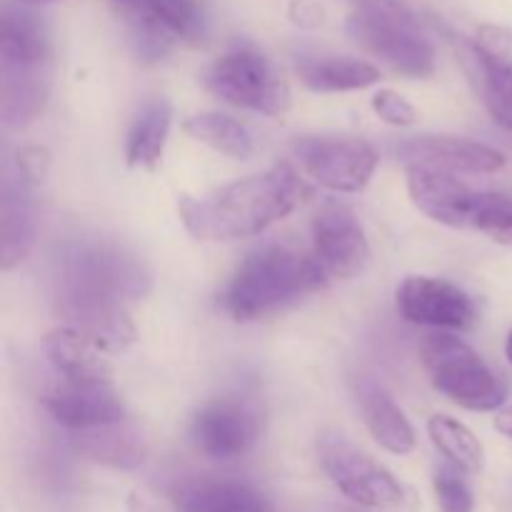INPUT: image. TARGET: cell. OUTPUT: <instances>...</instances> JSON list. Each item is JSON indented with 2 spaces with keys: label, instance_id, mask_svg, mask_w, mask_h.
<instances>
[{
  "label": "cell",
  "instance_id": "cell-16",
  "mask_svg": "<svg viewBox=\"0 0 512 512\" xmlns=\"http://www.w3.org/2000/svg\"><path fill=\"white\" fill-rule=\"evenodd\" d=\"M50 418L68 430H95L125 423L128 410L110 383H60L43 395Z\"/></svg>",
  "mask_w": 512,
  "mask_h": 512
},
{
  "label": "cell",
  "instance_id": "cell-18",
  "mask_svg": "<svg viewBox=\"0 0 512 512\" xmlns=\"http://www.w3.org/2000/svg\"><path fill=\"white\" fill-rule=\"evenodd\" d=\"M480 93L493 120L512 130V28L485 23L473 40Z\"/></svg>",
  "mask_w": 512,
  "mask_h": 512
},
{
  "label": "cell",
  "instance_id": "cell-8",
  "mask_svg": "<svg viewBox=\"0 0 512 512\" xmlns=\"http://www.w3.org/2000/svg\"><path fill=\"white\" fill-rule=\"evenodd\" d=\"M58 280L98 290L118 300H138L150 290V273L135 255L110 243H73L60 258Z\"/></svg>",
  "mask_w": 512,
  "mask_h": 512
},
{
  "label": "cell",
  "instance_id": "cell-11",
  "mask_svg": "<svg viewBox=\"0 0 512 512\" xmlns=\"http://www.w3.org/2000/svg\"><path fill=\"white\" fill-rule=\"evenodd\" d=\"M260 435V413L245 398H218L203 405L190 425L195 448L213 460H235Z\"/></svg>",
  "mask_w": 512,
  "mask_h": 512
},
{
  "label": "cell",
  "instance_id": "cell-2",
  "mask_svg": "<svg viewBox=\"0 0 512 512\" xmlns=\"http://www.w3.org/2000/svg\"><path fill=\"white\" fill-rule=\"evenodd\" d=\"M328 283L313 253L288 245H265L253 250L235 270L223 293V308L233 320L250 323L273 315Z\"/></svg>",
  "mask_w": 512,
  "mask_h": 512
},
{
  "label": "cell",
  "instance_id": "cell-32",
  "mask_svg": "<svg viewBox=\"0 0 512 512\" xmlns=\"http://www.w3.org/2000/svg\"><path fill=\"white\" fill-rule=\"evenodd\" d=\"M495 430H498V433H503L505 438L512 440V405L510 408L500 410L498 418H495Z\"/></svg>",
  "mask_w": 512,
  "mask_h": 512
},
{
  "label": "cell",
  "instance_id": "cell-25",
  "mask_svg": "<svg viewBox=\"0 0 512 512\" xmlns=\"http://www.w3.org/2000/svg\"><path fill=\"white\" fill-rule=\"evenodd\" d=\"M170 120H173V108L163 98L153 100L140 110L125 140V163L130 168L150 170L160 163L165 143H168Z\"/></svg>",
  "mask_w": 512,
  "mask_h": 512
},
{
  "label": "cell",
  "instance_id": "cell-4",
  "mask_svg": "<svg viewBox=\"0 0 512 512\" xmlns=\"http://www.w3.org/2000/svg\"><path fill=\"white\" fill-rule=\"evenodd\" d=\"M130 50L143 63H158L175 43L200 45L208 15L200 0H113Z\"/></svg>",
  "mask_w": 512,
  "mask_h": 512
},
{
  "label": "cell",
  "instance_id": "cell-28",
  "mask_svg": "<svg viewBox=\"0 0 512 512\" xmlns=\"http://www.w3.org/2000/svg\"><path fill=\"white\" fill-rule=\"evenodd\" d=\"M463 470L445 465L435 470V495L440 512H473V493L463 480Z\"/></svg>",
  "mask_w": 512,
  "mask_h": 512
},
{
  "label": "cell",
  "instance_id": "cell-22",
  "mask_svg": "<svg viewBox=\"0 0 512 512\" xmlns=\"http://www.w3.org/2000/svg\"><path fill=\"white\" fill-rule=\"evenodd\" d=\"M360 410L370 435L393 455H408L415 450V430L403 410L398 408L388 390L375 380H360L358 385Z\"/></svg>",
  "mask_w": 512,
  "mask_h": 512
},
{
  "label": "cell",
  "instance_id": "cell-1",
  "mask_svg": "<svg viewBox=\"0 0 512 512\" xmlns=\"http://www.w3.org/2000/svg\"><path fill=\"white\" fill-rule=\"evenodd\" d=\"M305 185L288 163L235 180L208 198H180L185 230L198 240H240L265 233L300 205Z\"/></svg>",
  "mask_w": 512,
  "mask_h": 512
},
{
  "label": "cell",
  "instance_id": "cell-34",
  "mask_svg": "<svg viewBox=\"0 0 512 512\" xmlns=\"http://www.w3.org/2000/svg\"><path fill=\"white\" fill-rule=\"evenodd\" d=\"M505 355H508V360H510V365H512V330H510V335H508V343H505Z\"/></svg>",
  "mask_w": 512,
  "mask_h": 512
},
{
  "label": "cell",
  "instance_id": "cell-26",
  "mask_svg": "<svg viewBox=\"0 0 512 512\" xmlns=\"http://www.w3.org/2000/svg\"><path fill=\"white\" fill-rule=\"evenodd\" d=\"M183 130L190 138L200 140L208 148L228 155L235 160H248L255 153L253 135L240 120L225 113H200L183 123Z\"/></svg>",
  "mask_w": 512,
  "mask_h": 512
},
{
  "label": "cell",
  "instance_id": "cell-17",
  "mask_svg": "<svg viewBox=\"0 0 512 512\" xmlns=\"http://www.w3.org/2000/svg\"><path fill=\"white\" fill-rule=\"evenodd\" d=\"M395 155L410 165L445 170V173L485 175L498 173L505 165L503 153L475 140L453 135H418L395 145Z\"/></svg>",
  "mask_w": 512,
  "mask_h": 512
},
{
  "label": "cell",
  "instance_id": "cell-27",
  "mask_svg": "<svg viewBox=\"0 0 512 512\" xmlns=\"http://www.w3.org/2000/svg\"><path fill=\"white\" fill-rule=\"evenodd\" d=\"M430 440L463 473H480L485 468V450L473 430L450 415H433L428 423Z\"/></svg>",
  "mask_w": 512,
  "mask_h": 512
},
{
  "label": "cell",
  "instance_id": "cell-14",
  "mask_svg": "<svg viewBox=\"0 0 512 512\" xmlns=\"http://www.w3.org/2000/svg\"><path fill=\"white\" fill-rule=\"evenodd\" d=\"M398 310L408 323L468 330L478 320L473 298L448 280L413 275L398 288Z\"/></svg>",
  "mask_w": 512,
  "mask_h": 512
},
{
  "label": "cell",
  "instance_id": "cell-12",
  "mask_svg": "<svg viewBox=\"0 0 512 512\" xmlns=\"http://www.w3.org/2000/svg\"><path fill=\"white\" fill-rule=\"evenodd\" d=\"M313 255L328 280H350L370 263L363 225L345 205H325L313 220Z\"/></svg>",
  "mask_w": 512,
  "mask_h": 512
},
{
  "label": "cell",
  "instance_id": "cell-15",
  "mask_svg": "<svg viewBox=\"0 0 512 512\" xmlns=\"http://www.w3.org/2000/svg\"><path fill=\"white\" fill-rule=\"evenodd\" d=\"M48 28L33 5L8 0L0 18V78H45Z\"/></svg>",
  "mask_w": 512,
  "mask_h": 512
},
{
  "label": "cell",
  "instance_id": "cell-29",
  "mask_svg": "<svg viewBox=\"0 0 512 512\" xmlns=\"http://www.w3.org/2000/svg\"><path fill=\"white\" fill-rule=\"evenodd\" d=\"M475 230L490 235L495 243L512 248V200L503 198V195L488 193L485 198L483 210L478 215Z\"/></svg>",
  "mask_w": 512,
  "mask_h": 512
},
{
  "label": "cell",
  "instance_id": "cell-21",
  "mask_svg": "<svg viewBox=\"0 0 512 512\" xmlns=\"http://www.w3.org/2000/svg\"><path fill=\"white\" fill-rule=\"evenodd\" d=\"M300 83L313 93H348L365 90L380 80V70L348 55H300L295 60Z\"/></svg>",
  "mask_w": 512,
  "mask_h": 512
},
{
  "label": "cell",
  "instance_id": "cell-24",
  "mask_svg": "<svg viewBox=\"0 0 512 512\" xmlns=\"http://www.w3.org/2000/svg\"><path fill=\"white\" fill-rule=\"evenodd\" d=\"M78 450L95 463L110 465V468H138L148 455V440L135 425L118 423L83 430Z\"/></svg>",
  "mask_w": 512,
  "mask_h": 512
},
{
  "label": "cell",
  "instance_id": "cell-10",
  "mask_svg": "<svg viewBox=\"0 0 512 512\" xmlns=\"http://www.w3.org/2000/svg\"><path fill=\"white\" fill-rule=\"evenodd\" d=\"M55 300L65 325L93 340L100 350H125L135 340V325L123 300L63 280H58Z\"/></svg>",
  "mask_w": 512,
  "mask_h": 512
},
{
  "label": "cell",
  "instance_id": "cell-33",
  "mask_svg": "<svg viewBox=\"0 0 512 512\" xmlns=\"http://www.w3.org/2000/svg\"><path fill=\"white\" fill-rule=\"evenodd\" d=\"M15 3H23V5H45V3H58V0H15Z\"/></svg>",
  "mask_w": 512,
  "mask_h": 512
},
{
  "label": "cell",
  "instance_id": "cell-7",
  "mask_svg": "<svg viewBox=\"0 0 512 512\" xmlns=\"http://www.w3.org/2000/svg\"><path fill=\"white\" fill-rule=\"evenodd\" d=\"M203 83L215 98L278 118L290 108V90L273 60L253 45H235L208 65Z\"/></svg>",
  "mask_w": 512,
  "mask_h": 512
},
{
  "label": "cell",
  "instance_id": "cell-23",
  "mask_svg": "<svg viewBox=\"0 0 512 512\" xmlns=\"http://www.w3.org/2000/svg\"><path fill=\"white\" fill-rule=\"evenodd\" d=\"M180 512H275L260 490L233 480H198L175 493Z\"/></svg>",
  "mask_w": 512,
  "mask_h": 512
},
{
  "label": "cell",
  "instance_id": "cell-3",
  "mask_svg": "<svg viewBox=\"0 0 512 512\" xmlns=\"http://www.w3.org/2000/svg\"><path fill=\"white\" fill-rule=\"evenodd\" d=\"M348 33L405 78L435 73V45L403 0H353Z\"/></svg>",
  "mask_w": 512,
  "mask_h": 512
},
{
  "label": "cell",
  "instance_id": "cell-5",
  "mask_svg": "<svg viewBox=\"0 0 512 512\" xmlns=\"http://www.w3.org/2000/svg\"><path fill=\"white\" fill-rule=\"evenodd\" d=\"M320 465L335 488L363 508L380 512H415L418 495L400 483L385 465L355 448L348 438L328 433L318 443Z\"/></svg>",
  "mask_w": 512,
  "mask_h": 512
},
{
  "label": "cell",
  "instance_id": "cell-9",
  "mask_svg": "<svg viewBox=\"0 0 512 512\" xmlns=\"http://www.w3.org/2000/svg\"><path fill=\"white\" fill-rule=\"evenodd\" d=\"M305 173L333 193H360L378 168V150L353 135H308L295 143Z\"/></svg>",
  "mask_w": 512,
  "mask_h": 512
},
{
  "label": "cell",
  "instance_id": "cell-30",
  "mask_svg": "<svg viewBox=\"0 0 512 512\" xmlns=\"http://www.w3.org/2000/svg\"><path fill=\"white\" fill-rule=\"evenodd\" d=\"M373 110L383 123L395 125V128H408L418 123V110L395 90H378L373 95Z\"/></svg>",
  "mask_w": 512,
  "mask_h": 512
},
{
  "label": "cell",
  "instance_id": "cell-20",
  "mask_svg": "<svg viewBox=\"0 0 512 512\" xmlns=\"http://www.w3.org/2000/svg\"><path fill=\"white\" fill-rule=\"evenodd\" d=\"M45 353L68 383H110L113 370L103 358V350L75 328L60 325L48 333Z\"/></svg>",
  "mask_w": 512,
  "mask_h": 512
},
{
  "label": "cell",
  "instance_id": "cell-6",
  "mask_svg": "<svg viewBox=\"0 0 512 512\" xmlns=\"http://www.w3.org/2000/svg\"><path fill=\"white\" fill-rule=\"evenodd\" d=\"M423 365L435 390L465 410L488 413L508 398V383L455 335H430L423 345Z\"/></svg>",
  "mask_w": 512,
  "mask_h": 512
},
{
  "label": "cell",
  "instance_id": "cell-19",
  "mask_svg": "<svg viewBox=\"0 0 512 512\" xmlns=\"http://www.w3.org/2000/svg\"><path fill=\"white\" fill-rule=\"evenodd\" d=\"M38 218L35 203L30 195V183L15 170L3 173V190H0V265L3 270H13L23 263L35 245Z\"/></svg>",
  "mask_w": 512,
  "mask_h": 512
},
{
  "label": "cell",
  "instance_id": "cell-13",
  "mask_svg": "<svg viewBox=\"0 0 512 512\" xmlns=\"http://www.w3.org/2000/svg\"><path fill=\"white\" fill-rule=\"evenodd\" d=\"M408 193L415 208L448 228H475L488 193L468 188L445 170L408 165Z\"/></svg>",
  "mask_w": 512,
  "mask_h": 512
},
{
  "label": "cell",
  "instance_id": "cell-31",
  "mask_svg": "<svg viewBox=\"0 0 512 512\" xmlns=\"http://www.w3.org/2000/svg\"><path fill=\"white\" fill-rule=\"evenodd\" d=\"M45 168H48V153L43 148H23L15 160V170L28 180L30 185L43 180Z\"/></svg>",
  "mask_w": 512,
  "mask_h": 512
}]
</instances>
